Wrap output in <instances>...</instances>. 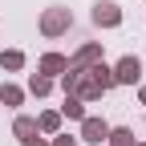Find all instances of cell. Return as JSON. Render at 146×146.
I'll list each match as a JSON object with an SVG mask.
<instances>
[{
    "label": "cell",
    "mask_w": 146,
    "mask_h": 146,
    "mask_svg": "<svg viewBox=\"0 0 146 146\" xmlns=\"http://www.w3.org/2000/svg\"><path fill=\"white\" fill-rule=\"evenodd\" d=\"M69 29H73V12H69V8L53 4V8L41 12V33H45V36H65Z\"/></svg>",
    "instance_id": "1"
},
{
    "label": "cell",
    "mask_w": 146,
    "mask_h": 146,
    "mask_svg": "<svg viewBox=\"0 0 146 146\" xmlns=\"http://www.w3.org/2000/svg\"><path fill=\"white\" fill-rule=\"evenodd\" d=\"M114 81L118 85H138L142 81V61L134 57V53H126V57L114 65Z\"/></svg>",
    "instance_id": "2"
},
{
    "label": "cell",
    "mask_w": 146,
    "mask_h": 146,
    "mask_svg": "<svg viewBox=\"0 0 146 146\" xmlns=\"http://www.w3.org/2000/svg\"><path fill=\"white\" fill-rule=\"evenodd\" d=\"M94 25L98 29H118L122 25V8L114 4V0H98L94 4Z\"/></svg>",
    "instance_id": "3"
},
{
    "label": "cell",
    "mask_w": 146,
    "mask_h": 146,
    "mask_svg": "<svg viewBox=\"0 0 146 146\" xmlns=\"http://www.w3.org/2000/svg\"><path fill=\"white\" fill-rule=\"evenodd\" d=\"M81 138H85V142H94V146H102V142L110 138V122H106V118H89V114H85V118H81Z\"/></svg>",
    "instance_id": "4"
},
{
    "label": "cell",
    "mask_w": 146,
    "mask_h": 146,
    "mask_svg": "<svg viewBox=\"0 0 146 146\" xmlns=\"http://www.w3.org/2000/svg\"><path fill=\"white\" fill-rule=\"evenodd\" d=\"M98 61H102V45H98V41L81 45V49L69 57V65H73V69H89V65H98Z\"/></svg>",
    "instance_id": "5"
},
{
    "label": "cell",
    "mask_w": 146,
    "mask_h": 146,
    "mask_svg": "<svg viewBox=\"0 0 146 146\" xmlns=\"http://www.w3.org/2000/svg\"><path fill=\"white\" fill-rule=\"evenodd\" d=\"M36 69H41L45 77H61V73L69 69V57H61V53H45V57H41V65H36Z\"/></svg>",
    "instance_id": "6"
},
{
    "label": "cell",
    "mask_w": 146,
    "mask_h": 146,
    "mask_svg": "<svg viewBox=\"0 0 146 146\" xmlns=\"http://www.w3.org/2000/svg\"><path fill=\"white\" fill-rule=\"evenodd\" d=\"M89 77H94V85L102 89V94H110V89L118 85V81H114V69H110V65H102V61H98V65H89Z\"/></svg>",
    "instance_id": "7"
},
{
    "label": "cell",
    "mask_w": 146,
    "mask_h": 146,
    "mask_svg": "<svg viewBox=\"0 0 146 146\" xmlns=\"http://www.w3.org/2000/svg\"><path fill=\"white\" fill-rule=\"evenodd\" d=\"M61 130V114L57 110H45L41 118H36V134H57Z\"/></svg>",
    "instance_id": "8"
},
{
    "label": "cell",
    "mask_w": 146,
    "mask_h": 146,
    "mask_svg": "<svg viewBox=\"0 0 146 146\" xmlns=\"http://www.w3.org/2000/svg\"><path fill=\"white\" fill-rule=\"evenodd\" d=\"M29 94H33V98H49V94H53V77L33 73V77H29Z\"/></svg>",
    "instance_id": "9"
},
{
    "label": "cell",
    "mask_w": 146,
    "mask_h": 146,
    "mask_svg": "<svg viewBox=\"0 0 146 146\" xmlns=\"http://www.w3.org/2000/svg\"><path fill=\"white\" fill-rule=\"evenodd\" d=\"M0 69H25V53L21 49H4V53H0Z\"/></svg>",
    "instance_id": "10"
},
{
    "label": "cell",
    "mask_w": 146,
    "mask_h": 146,
    "mask_svg": "<svg viewBox=\"0 0 146 146\" xmlns=\"http://www.w3.org/2000/svg\"><path fill=\"white\" fill-rule=\"evenodd\" d=\"M110 146H134V130H126V126H110Z\"/></svg>",
    "instance_id": "11"
},
{
    "label": "cell",
    "mask_w": 146,
    "mask_h": 146,
    "mask_svg": "<svg viewBox=\"0 0 146 146\" xmlns=\"http://www.w3.org/2000/svg\"><path fill=\"white\" fill-rule=\"evenodd\" d=\"M0 102H4V106H21V102H25V89L4 81V85H0Z\"/></svg>",
    "instance_id": "12"
},
{
    "label": "cell",
    "mask_w": 146,
    "mask_h": 146,
    "mask_svg": "<svg viewBox=\"0 0 146 146\" xmlns=\"http://www.w3.org/2000/svg\"><path fill=\"white\" fill-rule=\"evenodd\" d=\"M61 118L81 122V118H85V102H77V98H65V106H61Z\"/></svg>",
    "instance_id": "13"
},
{
    "label": "cell",
    "mask_w": 146,
    "mask_h": 146,
    "mask_svg": "<svg viewBox=\"0 0 146 146\" xmlns=\"http://www.w3.org/2000/svg\"><path fill=\"white\" fill-rule=\"evenodd\" d=\"M12 134L21 138V142L33 138V134H36V118H16V122H12Z\"/></svg>",
    "instance_id": "14"
},
{
    "label": "cell",
    "mask_w": 146,
    "mask_h": 146,
    "mask_svg": "<svg viewBox=\"0 0 146 146\" xmlns=\"http://www.w3.org/2000/svg\"><path fill=\"white\" fill-rule=\"evenodd\" d=\"M49 146H77V138H69V134H53Z\"/></svg>",
    "instance_id": "15"
},
{
    "label": "cell",
    "mask_w": 146,
    "mask_h": 146,
    "mask_svg": "<svg viewBox=\"0 0 146 146\" xmlns=\"http://www.w3.org/2000/svg\"><path fill=\"white\" fill-rule=\"evenodd\" d=\"M21 146H49V138H41V134H33V138H25Z\"/></svg>",
    "instance_id": "16"
},
{
    "label": "cell",
    "mask_w": 146,
    "mask_h": 146,
    "mask_svg": "<svg viewBox=\"0 0 146 146\" xmlns=\"http://www.w3.org/2000/svg\"><path fill=\"white\" fill-rule=\"evenodd\" d=\"M138 98H142V106H146V85H142V89H138Z\"/></svg>",
    "instance_id": "17"
},
{
    "label": "cell",
    "mask_w": 146,
    "mask_h": 146,
    "mask_svg": "<svg viewBox=\"0 0 146 146\" xmlns=\"http://www.w3.org/2000/svg\"><path fill=\"white\" fill-rule=\"evenodd\" d=\"M134 146H146V142H134Z\"/></svg>",
    "instance_id": "18"
}]
</instances>
